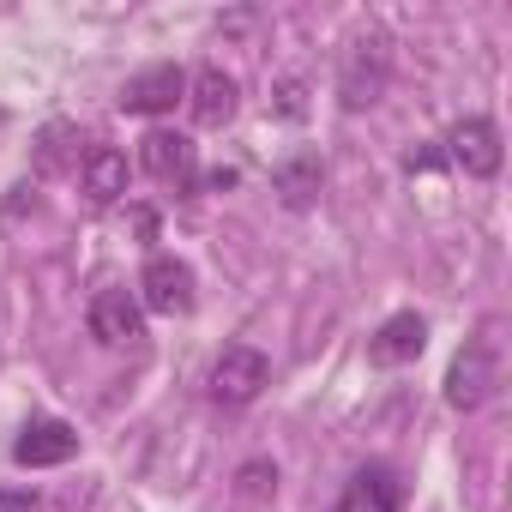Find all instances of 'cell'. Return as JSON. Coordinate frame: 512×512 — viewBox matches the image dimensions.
I'll use <instances>...</instances> for the list:
<instances>
[{
  "label": "cell",
  "instance_id": "cell-1",
  "mask_svg": "<svg viewBox=\"0 0 512 512\" xmlns=\"http://www.w3.org/2000/svg\"><path fill=\"white\" fill-rule=\"evenodd\" d=\"M392 43L380 37V31H356L350 43H344V67H338V97H344V109H374L380 103V91H386V73H392V55H386Z\"/></svg>",
  "mask_w": 512,
  "mask_h": 512
},
{
  "label": "cell",
  "instance_id": "cell-2",
  "mask_svg": "<svg viewBox=\"0 0 512 512\" xmlns=\"http://www.w3.org/2000/svg\"><path fill=\"white\" fill-rule=\"evenodd\" d=\"M500 386V350H494V326H482L446 368V404L452 410H482Z\"/></svg>",
  "mask_w": 512,
  "mask_h": 512
},
{
  "label": "cell",
  "instance_id": "cell-3",
  "mask_svg": "<svg viewBox=\"0 0 512 512\" xmlns=\"http://www.w3.org/2000/svg\"><path fill=\"white\" fill-rule=\"evenodd\" d=\"M266 386H272V362H266V350H253V344H229V350L211 362V374H205V392H211V404H223V410L253 404Z\"/></svg>",
  "mask_w": 512,
  "mask_h": 512
},
{
  "label": "cell",
  "instance_id": "cell-4",
  "mask_svg": "<svg viewBox=\"0 0 512 512\" xmlns=\"http://www.w3.org/2000/svg\"><path fill=\"white\" fill-rule=\"evenodd\" d=\"M446 157L464 169V175H500V163H506V145H500V127L488 121V115H464L452 133H446Z\"/></svg>",
  "mask_w": 512,
  "mask_h": 512
},
{
  "label": "cell",
  "instance_id": "cell-5",
  "mask_svg": "<svg viewBox=\"0 0 512 512\" xmlns=\"http://www.w3.org/2000/svg\"><path fill=\"white\" fill-rule=\"evenodd\" d=\"M85 326H91L97 344L121 350V344H139L145 338V308H139L133 290H97L91 308H85Z\"/></svg>",
  "mask_w": 512,
  "mask_h": 512
},
{
  "label": "cell",
  "instance_id": "cell-6",
  "mask_svg": "<svg viewBox=\"0 0 512 512\" xmlns=\"http://www.w3.org/2000/svg\"><path fill=\"white\" fill-rule=\"evenodd\" d=\"M139 308L151 314H187L193 308V272L175 253H151L145 272H139Z\"/></svg>",
  "mask_w": 512,
  "mask_h": 512
},
{
  "label": "cell",
  "instance_id": "cell-7",
  "mask_svg": "<svg viewBox=\"0 0 512 512\" xmlns=\"http://www.w3.org/2000/svg\"><path fill=\"white\" fill-rule=\"evenodd\" d=\"M73 452H79V428L61 422V416H37V422H25L19 440H13V464H25V470H55V464H67Z\"/></svg>",
  "mask_w": 512,
  "mask_h": 512
},
{
  "label": "cell",
  "instance_id": "cell-8",
  "mask_svg": "<svg viewBox=\"0 0 512 512\" xmlns=\"http://www.w3.org/2000/svg\"><path fill=\"white\" fill-rule=\"evenodd\" d=\"M139 169H145L151 181L187 187V181H193V169H199V151H193V139H187V133H175V127H151V133L139 139Z\"/></svg>",
  "mask_w": 512,
  "mask_h": 512
},
{
  "label": "cell",
  "instance_id": "cell-9",
  "mask_svg": "<svg viewBox=\"0 0 512 512\" xmlns=\"http://www.w3.org/2000/svg\"><path fill=\"white\" fill-rule=\"evenodd\" d=\"M187 97V73L175 67V61H163V67H145V73H133L127 85H121V109L127 115H169L175 103Z\"/></svg>",
  "mask_w": 512,
  "mask_h": 512
},
{
  "label": "cell",
  "instance_id": "cell-10",
  "mask_svg": "<svg viewBox=\"0 0 512 512\" xmlns=\"http://www.w3.org/2000/svg\"><path fill=\"white\" fill-rule=\"evenodd\" d=\"M235 103H241L235 73H223V67H199V73L187 79V109H193L199 127H223V121L235 115Z\"/></svg>",
  "mask_w": 512,
  "mask_h": 512
},
{
  "label": "cell",
  "instance_id": "cell-11",
  "mask_svg": "<svg viewBox=\"0 0 512 512\" xmlns=\"http://www.w3.org/2000/svg\"><path fill=\"white\" fill-rule=\"evenodd\" d=\"M422 344H428L422 314H392V320L368 338V362H374V368H404V362L422 356Z\"/></svg>",
  "mask_w": 512,
  "mask_h": 512
},
{
  "label": "cell",
  "instance_id": "cell-12",
  "mask_svg": "<svg viewBox=\"0 0 512 512\" xmlns=\"http://www.w3.org/2000/svg\"><path fill=\"white\" fill-rule=\"evenodd\" d=\"M79 187H85L91 205H115V199L127 193V151H115V145H91V151L79 157Z\"/></svg>",
  "mask_w": 512,
  "mask_h": 512
},
{
  "label": "cell",
  "instance_id": "cell-13",
  "mask_svg": "<svg viewBox=\"0 0 512 512\" xmlns=\"http://www.w3.org/2000/svg\"><path fill=\"white\" fill-rule=\"evenodd\" d=\"M272 187H278V199H284L290 211H308V205L320 199V187H326V163H320V151H296V157H284L278 175H272Z\"/></svg>",
  "mask_w": 512,
  "mask_h": 512
},
{
  "label": "cell",
  "instance_id": "cell-14",
  "mask_svg": "<svg viewBox=\"0 0 512 512\" xmlns=\"http://www.w3.org/2000/svg\"><path fill=\"white\" fill-rule=\"evenodd\" d=\"M350 500H362L368 512H398L404 488H398V476H392L386 464H362V470H356V488H350Z\"/></svg>",
  "mask_w": 512,
  "mask_h": 512
},
{
  "label": "cell",
  "instance_id": "cell-15",
  "mask_svg": "<svg viewBox=\"0 0 512 512\" xmlns=\"http://www.w3.org/2000/svg\"><path fill=\"white\" fill-rule=\"evenodd\" d=\"M272 488H278V470H272L266 458L241 464V476H235V500H241V506H260V500H266Z\"/></svg>",
  "mask_w": 512,
  "mask_h": 512
},
{
  "label": "cell",
  "instance_id": "cell-16",
  "mask_svg": "<svg viewBox=\"0 0 512 512\" xmlns=\"http://www.w3.org/2000/svg\"><path fill=\"white\" fill-rule=\"evenodd\" d=\"M0 512H43V500L31 488H0Z\"/></svg>",
  "mask_w": 512,
  "mask_h": 512
},
{
  "label": "cell",
  "instance_id": "cell-17",
  "mask_svg": "<svg viewBox=\"0 0 512 512\" xmlns=\"http://www.w3.org/2000/svg\"><path fill=\"white\" fill-rule=\"evenodd\" d=\"M284 115H302L308 103H302V79H284V103H278Z\"/></svg>",
  "mask_w": 512,
  "mask_h": 512
},
{
  "label": "cell",
  "instance_id": "cell-18",
  "mask_svg": "<svg viewBox=\"0 0 512 512\" xmlns=\"http://www.w3.org/2000/svg\"><path fill=\"white\" fill-rule=\"evenodd\" d=\"M338 512H350V506H338Z\"/></svg>",
  "mask_w": 512,
  "mask_h": 512
}]
</instances>
